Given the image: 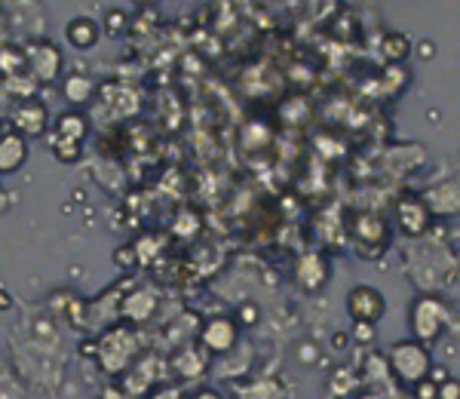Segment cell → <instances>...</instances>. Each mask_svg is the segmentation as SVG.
I'll return each mask as SVG.
<instances>
[{"label":"cell","instance_id":"15","mask_svg":"<svg viewBox=\"0 0 460 399\" xmlns=\"http://www.w3.org/2000/svg\"><path fill=\"white\" fill-rule=\"evenodd\" d=\"M154 307H157V295H147L145 289L136 292L132 298H126L123 305V314L132 316V320H147V316L154 314Z\"/></svg>","mask_w":460,"mask_h":399},{"label":"cell","instance_id":"9","mask_svg":"<svg viewBox=\"0 0 460 399\" xmlns=\"http://www.w3.org/2000/svg\"><path fill=\"white\" fill-rule=\"evenodd\" d=\"M28 160V138L19 132H0V175L19 173Z\"/></svg>","mask_w":460,"mask_h":399},{"label":"cell","instance_id":"19","mask_svg":"<svg viewBox=\"0 0 460 399\" xmlns=\"http://www.w3.org/2000/svg\"><path fill=\"white\" fill-rule=\"evenodd\" d=\"M4 390H6V394H22L19 384H16V378H13V375L6 372L4 366H0V399H4Z\"/></svg>","mask_w":460,"mask_h":399},{"label":"cell","instance_id":"3","mask_svg":"<svg viewBox=\"0 0 460 399\" xmlns=\"http://www.w3.org/2000/svg\"><path fill=\"white\" fill-rule=\"evenodd\" d=\"M136 353H138V338L129 329H111L99 341V363L111 375L123 372L126 366L136 363Z\"/></svg>","mask_w":460,"mask_h":399},{"label":"cell","instance_id":"21","mask_svg":"<svg viewBox=\"0 0 460 399\" xmlns=\"http://www.w3.org/2000/svg\"><path fill=\"white\" fill-rule=\"evenodd\" d=\"M105 28L111 34H117V28H120V13H108L105 16Z\"/></svg>","mask_w":460,"mask_h":399},{"label":"cell","instance_id":"17","mask_svg":"<svg viewBox=\"0 0 460 399\" xmlns=\"http://www.w3.org/2000/svg\"><path fill=\"white\" fill-rule=\"evenodd\" d=\"M47 145H49V151H53V157L58 160V164H74V160L80 157V145L77 142H65V138L49 136Z\"/></svg>","mask_w":460,"mask_h":399},{"label":"cell","instance_id":"5","mask_svg":"<svg viewBox=\"0 0 460 399\" xmlns=\"http://www.w3.org/2000/svg\"><path fill=\"white\" fill-rule=\"evenodd\" d=\"M344 307H347V314L353 316V323H368V326H375V323L387 314V298H384V292L377 289V286L359 283L347 292Z\"/></svg>","mask_w":460,"mask_h":399},{"label":"cell","instance_id":"20","mask_svg":"<svg viewBox=\"0 0 460 399\" xmlns=\"http://www.w3.org/2000/svg\"><path fill=\"white\" fill-rule=\"evenodd\" d=\"M353 335L359 344H368V341H375V326H368V323H353Z\"/></svg>","mask_w":460,"mask_h":399},{"label":"cell","instance_id":"23","mask_svg":"<svg viewBox=\"0 0 460 399\" xmlns=\"http://www.w3.org/2000/svg\"><path fill=\"white\" fill-rule=\"evenodd\" d=\"M190 399H221L218 394H215V390H209V387H203V390H197V394L194 396H190Z\"/></svg>","mask_w":460,"mask_h":399},{"label":"cell","instance_id":"10","mask_svg":"<svg viewBox=\"0 0 460 399\" xmlns=\"http://www.w3.org/2000/svg\"><path fill=\"white\" fill-rule=\"evenodd\" d=\"M295 279H298L304 292H319L325 286V279H329V264L319 255H304L298 268H295Z\"/></svg>","mask_w":460,"mask_h":399},{"label":"cell","instance_id":"12","mask_svg":"<svg viewBox=\"0 0 460 399\" xmlns=\"http://www.w3.org/2000/svg\"><path fill=\"white\" fill-rule=\"evenodd\" d=\"M89 132V120L80 111H65V114H58L53 120V136L56 138H65V142H84Z\"/></svg>","mask_w":460,"mask_h":399},{"label":"cell","instance_id":"4","mask_svg":"<svg viewBox=\"0 0 460 399\" xmlns=\"http://www.w3.org/2000/svg\"><path fill=\"white\" fill-rule=\"evenodd\" d=\"M393 225H396V231L408 236V240H418V236H424L429 231L433 216H429V209H427L424 200H420V194H405L396 200Z\"/></svg>","mask_w":460,"mask_h":399},{"label":"cell","instance_id":"26","mask_svg":"<svg viewBox=\"0 0 460 399\" xmlns=\"http://www.w3.org/2000/svg\"><path fill=\"white\" fill-rule=\"evenodd\" d=\"M0 25H4V10H0Z\"/></svg>","mask_w":460,"mask_h":399},{"label":"cell","instance_id":"2","mask_svg":"<svg viewBox=\"0 0 460 399\" xmlns=\"http://www.w3.org/2000/svg\"><path fill=\"white\" fill-rule=\"evenodd\" d=\"M390 375L405 387H418V384L429 381V368H433V359H429V350L418 341H396L390 347V359H387Z\"/></svg>","mask_w":460,"mask_h":399},{"label":"cell","instance_id":"24","mask_svg":"<svg viewBox=\"0 0 460 399\" xmlns=\"http://www.w3.org/2000/svg\"><path fill=\"white\" fill-rule=\"evenodd\" d=\"M10 307H13L10 292H6V289H0V310H10Z\"/></svg>","mask_w":460,"mask_h":399},{"label":"cell","instance_id":"25","mask_svg":"<svg viewBox=\"0 0 460 399\" xmlns=\"http://www.w3.org/2000/svg\"><path fill=\"white\" fill-rule=\"evenodd\" d=\"M356 399H384L381 394H377V390H366V394H359Z\"/></svg>","mask_w":460,"mask_h":399},{"label":"cell","instance_id":"14","mask_svg":"<svg viewBox=\"0 0 460 399\" xmlns=\"http://www.w3.org/2000/svg\"><path fill=\"white\" fill-rule=\"evenodd\" d=\"M62 93H65V99H68L74 108H84V105H89V102L95 99V84L86 77V74H71V77L65 80Z\"/></svg>","mask_w":460,"mask_h":399},{"label":"cell","instance_id":"16","mask_svg":"<svg viewBox=\"0 0 460 399\" xmlns=\"http://www.w3.org/2000/svg\"><path fill=\"white\" fill-rule=\"evenodd\" d=\"M408 53H411V40H408L405 34H387V37H384V56H387L393 65L405 62Z\"/></svg>","mask_w":460,"mask_h":399},{"label":"cell","instance_id":"11","mask_svg":"<svg viewBox=\"0 0 460 399\" xmlns=\"http://www.w3.org/2000/svg\"><path fill=\"white\" fill-rule=\"evenodd\" d=\"M203 344L209 347V350H215V353H227L230 347L236 344V326H234V320H227V316H215V320L206 323Z\"/></svg>","mask_w":460,"mask_h":399},{"label":"cell","instance_id":"7","mask_svg":"<svg viewBox=\"0 0 460 399\" xmlns=\"http://www.w3.org/2000/svg\"><path fill=\"white\" fill-rule=\"evenodd\" d=\"M13 132H19L22 138H34V136H43L49 127V114L40 102H22L13 114Z\"/></svg>","mask_w":460,"mask_h":399},{"label":"cell","instance_id":"1","mask_svg":"<svg viewBox=\"0 0 460 399\" xmlns=\"http://www.w3.org/2000/svg\"><path fill=\"white\" fill-rule=\"evenodd\" d=\"M408 326H411V341L418 344H433L448 332L451 326V307L445 305L439 295L424 292L411 301V310H408Z\"/></svg>","mask_w":460,"mask_h":399},{"label":"cell","instance_id":"13","mask_svg":"<svg viewBox=\"0 0 460 399\" xmlns=\"http://www.w3.org/2000/svg\"><path fill=\"white\" fill-rule=\"evenodd\" d=\"M65 34H68V40L77 49H89V47H95V43H99L102 28H99V22H95L93 16H77V19L68 22Z\"/></svg>","mask_w":460,"mask_h":399},{"label":"cell","instance_id":"22","mask_svg":"<svg viewBox=\"0 0 460 399\" xmlns=\"http://www.w3.org/2000/svg\"><path fill=\"white\" fill-rule=\"evenodd\" d=\"M102 399H132L126 390H120V387H108L105 394H102Z\"/></svg>","mask_w":460,"mask_h":399},{"label":"cell","instance_id":"18","mask_svg":"<svg viewBox=\"0 0 460 399\" xmlns=\"http://www.w3.org/2000/svg\"><path fill=\"white\" fill-rule=\"evenodd\" d=\"M436 399H460V381L455 378L442 381L439 387H436Z\"/></svg>","mask_w":460,"mask_h":399},{"label":"cell","instance_id":"6","mask_svg":"<svg viewBox=\"0 0 460 399\" xmlns=\"http://www.w3.org/2000/svg\"><path fill=\"white\" fill-rule=\"evenodd\" d=\"M25 71L31 74L37 84H53L62 71V53H58L56 43L37 40L25 49Z\"/></svg>","mask_w":460,"mask_h":399},{"label":"cell","instance_id":"8","mask_svg":"<svg viewBox=\"0 0 460 399\" xmlns=\"http://www.w3.org/2000/svg\"><path fill=\"white\" fill-rule=\"evenodd\" d=\"M420 200L427 203L429 216H460V184L457 182L436 184L433 191L420 194Z\"/></svg>","mask_w":460,"mask_h":399}]
</instances>
